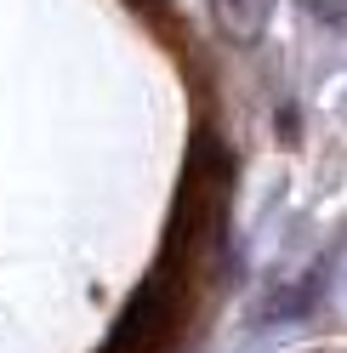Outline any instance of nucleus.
Returning <instances> with one entry per match:
<instances>
[{"mask_svg":"<svg viewBox=\"0 0 347 353\" xmlns=\"http://www.w3.org/2000/svg\"><path fill=\"white\" fill-rule=\"evenodd\" d=\"M211 12L222 17L228 34H256L268 17V0H211Z\"/></svg>","mask_w":347,"mask_h":353,"instance_id":"f257e3e1","label":"nucleus"}]
</instances>
